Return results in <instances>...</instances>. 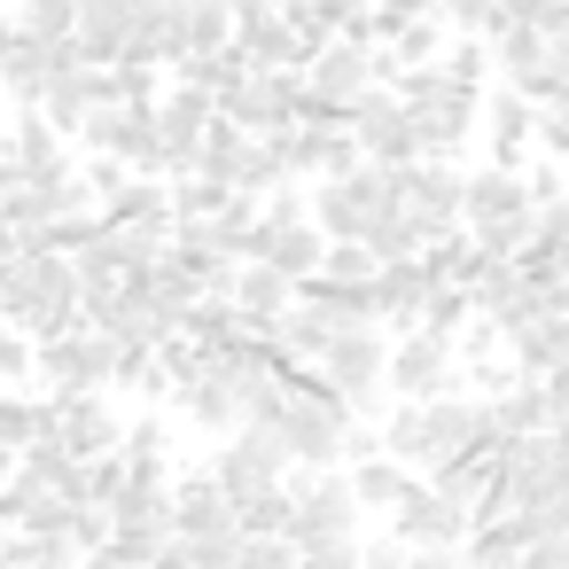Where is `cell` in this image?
<instances>
[{"label":"cell","mask_w":569,"mask_h":569,"mask_svg":"<svg viewBox=\"0 0 569 569\" xmlns=\"http://www.w3.org/2000/svg\"><path fill=\"white\" fill-rule=\"evenodd\" d=\"M375 437L413 476H445L460 460H491L483 452V398H460V390H445V398H398Z\"/></svg>","instance_id":"obj_1"},{"label":"cell","mask_w":569,"mask_h":569,"mask_svg":"<svg viewBox=\"0 0 569 569\" xmlns=\"http://www.w3.org/2000/svg\"><path fill=\"white\" fill-rule=\"evenodd\" d=\"M0 320H17L24 336H63L87 320V281L71 266V250H40L24 242L0 266Z\"/></svg>","instance_id":"obj_2"},{"label":"cell","mask_w":569,"mask_h":569,"mask_svg":"<svg viewBox=\"0 0 569 569\" xmlns=\"http://www.w3.org/2000/svg\"><path fill=\"white\" fill-rule=\"evenodd\" d=\"M538 188H530V172L522 164H476L468 172V188H460V234L468 242H483V250H499V258H515L522 242H530V227H538Z\"/></svg>","instance_id":"obj_3"},{"label":"cell","mask_w":569,"mask_h":569,"mask_svg":"<svg viewBox=\"0 0 569 569\" xmlns=\"http://www.w3.org/2000/svg\"><path fill=\"white\" fill-rule=\"evenodd\" d=\"M312 219L328 242H382L398 227V172L390 164H351L312 188Z\"/></svg>","instance_id":"obj_4"},{"label":"cell","mask_w":569,"mask_h":569,"mask_svg":"<svg viewBox=\"0 0 569 569\" xmlns=\"http://www.w3.org/2000/svg\"><path fill=\"white\" fill-rule=\"evenodd\" d=\"M312 375L351 406V421H367V429H382V413H390V336L382 328H343V336H328L320 343V359H312Z\"/></svg>","instance_id":"obj_5"},{"label":"cell","mask_w":569,"mask_h":569,"mask_svg":"<svg viewBox=\"0 0 569 569\" xmlns=\"http://www.w3.org/2000/svg\"><path fill=\"white\" fill-rule=\"evenodd\" d=\"M266 429L289 445L297 468H343V460H351V437H359L367 421H351V406H343L320 375H305V382L289 390V406H281Z\"/></svg>","instance_id":"obj_6"},{"label":"cell","mask_w":569,"mask_h":569,"mask_svg":"<svg viewBox=\"0 0 569 569\" xmlns=\"http://www.w3.org/2000/svg\"><path fill=\"white\" fill-rule=\"evenodd\" d=\"M359 491H351V468H297L289 476V522L281 538L297 553H320V546H359Z\"/></svg>","instance_id":"obj_7"},{"label":"cell","mask_w":569,"mask_h":569,"mask_svg":"<svg viewBox=\"0 0 569 569\" xmlns=\"http://www.w3.org/2000/svg\"><path fill=\"white\" fill-rule=\"evenodd\" d=\"M126 343L118 336H102L94 320H79V328H63V336H40V382L56 390V398H118V382H126Z\"/></svg>","instance_id":"obj_8"},{"label":"cell","mask_w":569,"mask_h":569,"mask_svg":"<svg viewBox=\"0 0 569 569\" xmlns=\"http://www.w3.org/2000/svg\"><path fill=\"white\" fill-rule=\"evenodd\" d=\"M250 258L273 266V273H289V281H312L320 258H328V234H320L312 203H297V196H266L258 219H250Z\"/></svg>","instance_id":"obj_9"},{"label":"cell","mask_w":569,"mask_h":569,"mask_svg":"<svg viewBox=\"0 0 569 569\" xmlns=\"http://www.w3.org/2000/svg\"><path fill=\"white\" fill-rule=\"evenodd\" d=\"M382 87V48L375 40H320L305 63V102L328 118H351L367 94Z\"/></svg>","instance_id":"obj_10"},{"label":"cell","mask_w":569,"mask_h":569,"mask_svg":"<svg viewBox=\"0 0 569 569\" xmlns=\"http://www.w3.org/2000/svg\"><path fill=\"white\" fill-rule=\"evenodd\" d=\"M476 499L452 483V476H421L413 491H406V507L390 515V538L398 546H468L476 538Z\"/></svg>","instance_id":"obj_11"},{"label":"cell","mask_w":569,"mask_h":569,"mask_svg":"<svg viewBox=\"0 0 569 569\" xmlns=\"http://www.w3.org/2000/svg\"><path fill=\"white\" fill-rule=\"evenodd\" d=\"M460 188H468V172L452 157H413V164H398V219L421 242H445V234H460Z\"/></svg>","instance_id":"obj_12"},{"label":"cell","mask_w":569,"mask_h":569,"mask_svg":"<svg viewBox=\"0 0 569 569\" xmlns=\"http://www.w3.org/2000/svg\"><path fill=\"white\" fill-rule=\"evenodd\" d=\"M211 126H219V102H211L203 87H188V79H180V87H164V94H157V149H164V180H196Z\"/></svg>","instance_id":"obj_13"},{"label":"cell","mask_w":569,"mask_h":569,"mask_svg":"<svg viewBox=\"0 0 569 569\" xmlns=\"http://www.w3.org/2000/svg\"><path fill=\"white\" fill-rule=\"evenodd\" d=\"M305 110H312V102H305V71H250V79L219 102V118L242 126V133H258V141L289 133Z\"/></svg>","instance_id":"obj_14"},{"label":"cell","mask_w":569,"mask_h":569,"mask_svg":"<svg viewBox=\"0 0 569 569\" xmlns=\"http://www.w3.org/2000/svg\"><path fill=\"white\" fill-rule=\"evenodd\" d=\"M102 164L118 172H157L164 180V149H157V102H110L87 133H79Z\"/></svg>","instance_id":"obj_15"},{"label":"cell","mask_w":569,"mask_h":569,"mask_svg":"<svg viewBox=\"0 0 569 569\" xmlns=\"http://www.w3.org/2000/svg\"><path fill=\"white\" fill-rule=\"evenodd\" d=\"M343 126H351V141H359V157H367V164H390V172H398V164L429 157V149H421V126H413V110H406V94H398V87H375Z\"/></svg>","instance_id":"obj_16"},{"label":"cell","mask_w":569,"mask_h":569,"mask_svg":"<svg viewBox=\"0 0 569 569\" xmlns=\"http://www.w3.org/2000/svg\"><path fill=\"white\" fill-rule=\"evenodd\" d=\"M460 382V343L445 328H406L390 343V390L398 398H445Z\"/></svg>","instance_id":"obj_17"},{"label":"cell","mask_w":569,"mask_h":569,"mask_svg":"<svg viewBox=\"0 0 569 569\" xmlns=\"http://www.w3.org/2000/svg\"><path fill=\"white\" fill-rule=\"evenodd\" d=\"M48 437L71 452V460H110V452H126V413L110 406V398H48Z\"/></svg>","instance_id":"obj_18"},{"label":"cell","mask_w":569,"mask_h":569,"mask_svg":"<svg viewBox=\"0 0 569 569\" xmlns=\"http://www.w3.org/2000/svg\"><path fill=\"white\" fill-rule=\"evenodd\" d=\"M538 126H546V102H530L522 87H491L483 94V149H491V164H530L538 157Z\"/></svg>","instance_id":"obj_19"},{"label":"cell","mask_w":569,"mask_h":569,"mask_svg":"<svg viewBox=\"0 0 569 569\" xmlns=\"http://www.w3.org/2000/svg\"><path fill=\"white\" fill-rule=\"evenodd\" d=\"M297 297H305V281H289V273H273V266H258V258H242V273H234V289H227V305L250 320V336H281V320L297 312Z\"/></svg>","instance_id":"obj_20"},{"label":"cell","mask_w":569,"mask_h":569,"mask_svg":"<svg viewBox=\"0 0 569 569\" xmlns=\"http://www.w3.org/2000/svg\"><path fill=\"white\" fill-rule=\"evenodd\" d=\"M491 79L499 87H522L530 102H546V79H553V40L530 32V24H507L491 40Z\"/></svg>","instance_id":"obj_21"},{"label":"cell","mask_w":569,"mask_h":569,"mask_svg":"<svg viewBox=\"0 0 569 569\" xmlns=\"http://www.w3.org/2000/svg\"><path fill=\"white\" fill-rule=\"evenodd\" d=\"M141 9H149V0H79V32H71L79 56H87V63H126Z\"/></svg>","instance_id":"obj_22"},{"label":"cell","mask_w":569,"mask_h":569,"mask_svg":"<svg viewBox=\"0 0 569 569\" xmlns=\"http://www.w3.org/2000/svg\"><path fill=\"white\" fill-rule=\"evenodd\" d=\"M515 266H522L538 289H561V281H569V196H553V203L538 211V227H530V242L515 250Z\"/></svg>","instance_id":"obj_23"},{"label":"cell","mask_w":569,"mask_h":569,"mask_svg":"<svg viewBox=\"0 0 569 569\" xmlns=\"http://www.w3.org/2000/svg\"><path fill=\"white\" fill-rule=\"evenodd\" d=\"M343 468H351V491H359V507H367V515H382V522H390V515L406 507V491L421 483V476H413L406 460H390L382 445H375V452H359V460H343Z\"/></svg>","instance_id":"obj_24"},{"label":"cell","mask_w":569,"mask_h":569,"mask_svg":"<svg viewBox=\"0 0 569 569\" xmlns=\"http://www.w3.org/2000/svg\"><path fill=\"white\" fill-rule=\"evenodd\" d=\"M48 437V398L32 390H0V460H24Z\"/></svg>","instance_id":"obj_25"},{"label":"cell","mask_w":569,"mask_h":569,"mask_svg":"<svg viewBox=\"0 0 569 569\" xmlns=\"http://www.w3.org/2000/svg\"><path fill=\"white\" fill-rule=\"evenodd\" d=\"M437 17H445V32L452 40H476V48H491L515 17H507V0H437Z\"/></svg>","instance_id":"obj_26"},{"label":"cell","mask_w":569,"mask_h":569,"mask_svg":"<svg viewBox=\"0 0 569 569\" xmlns=\"http://www.w3.org/2000/svg\"><path fill=\"white\" fill-rule=\"evenodd\" d=\"M24 382H40V336L0 320V390H24Z\"/></svg>","instance_id":"obj_27"},{"label":"cell","mask_w":569,"mask_h":569,"mask_svg":"<svg viewBox=\"0 0 569 569\" xmlns=\"http://www.w3.org/2000/svg\"><path fill=\"white\" fill-rule=\"evenodd\" d=\"M17 24L32 40H71L79 32V0H17Z\"/></svg>","instance_id":"obj_28"},{"label":"cell","mask_w":569,"mask_h":569,"mask_svg":"<svg viewBox=\"0 0 569 569\" xmlns=\"http://www.w3.org/2000/svg\"><path fill=\"white\" fill-rule=\"evenodd\" d=\"M375 9V32H390V24H413V17H429L437 0H367Z\"/></svg>","instance_id":"obj_29"},{"label":"cell","mask_w":569,"mask_h":569,"mask_svg":"<svg viewBox=\"0 0 569 569\" xmlns=\"http://www.w3.org/2000/svg\"><path fill=\"white\" fill-rule=\"evenodd\" d=\"M297 569H367V546H320V553H297Z\"/></svg>","instance_id":"obj_30"},{"label":"cell","mask_w":569,"mask_h":569,"mask_svg":"<svg viewBox=\"0 0 569 569\" xmlns=\"http://www.w3.org/2000/svg\"><path fill=\"white\" fill-rule=\"evenodd\" d=\"M515 569H569V538H538V546H530Z\"/></svg>","instance_id":"obj_31"},{"label":"cell","mask_w":569,"mask_h":569,"mask_svg":"<svg viewBox=\"0 0 569 569\" xmlns=\"http://www.w3.org/2000/svg\"><path fill=\"white\" fill-rule=\"evenodd\" d=\"M546 390H553V413L569 421V367H561V375H546Z\"/></svg>","instance_id":"obj_32"},{"label":"cell","mask_w":569,"mask_h":569,"mask_svg":"<svg viewBox=\"0 0 569 569\" xmlns=\"http://www.w3.org/2000/svg\"><path fill=\"white\" fill-rule=\"evenodd\" d=\"M9 9H17V0H0V17H9Z\"/></svg>","instance_id":"obj_33"},{"label":"cell","mask_w":569,"mask_h":569,"mask_svg":"<svg viewBox=\"0 0 569 569\" xmlns=\"http://www.w3.org/2000/svg\"><path fill=\"white\" fill-rule=\"evenodd\" d=\"M561 305H569V281H561Z\"/></svg>","instance_id":"obj_34"}]
</instances>
